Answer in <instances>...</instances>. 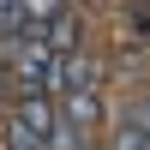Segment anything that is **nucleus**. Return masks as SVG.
<instances>
[{"label":"nucleus","mask_w":150,"mask_h":150,"mask_svg":"<svg viewBox=\"0 0 150 150\" xmlns=\"http://www.w3.org/2000/svg\"><path fill=\"white\" fill-rule=\"evenodd\" d=\"M66 6H72V0H66Z\"/></svg>","instance_id":"obj_11"},{"label":"nucleus","mask_w":150,"mask_h":150,"mask_svg":"<svg viewBox=\"0 0 150 150\" xmlns=\"http://www.w3.org/2000/svg\"><path fill=\"white\" fill-rule=\"evenodd\" d=\"M108 150H144V132L120 120V126H114V138H108Z\"/></svg>","instance_id":"obj_7"},{"label":"nucleus","mask_w":150,"mask_h":150,"mask_svg":"<svg viewBox=\"0 0 150 150\" xmlns=\"http://www.w3.org/2000/svg\"><path fill=\"white\" fill-rule=\"evenodd\" d=\"M120 36H126V42H144L150 36V6H126L120 12Z\"/></svg>","instance_id":"obj_6"},{"label":"nucleus","mask_w":150,"mask_h":150,"mask_svg":"<svg viewBox=\"0 0 150 150\" xmlns=\"http://www.w3.org/2000/svg\"><path fill=\"white\" fill-rule=\"evenodd\" d=\"M12 120H24L30 132H42V138H48V132L60 126V102H54L48 90H36V96H12Z\"/></svg>","instance_id":"obj_2"},{"label":"nucleus","mask_w":150,"mask_h":150,"mask_svg":"<svg viewBox=\"0 0 150 150\" xmlns=\"http://www.w3.org/2000/svg\"><path fill=\"white\" fill-rule=\"evenodd\" d=\"M126 126H138V132H150V96H144V102H132V108H126Z\"/></svg>","instance_id":"obj_9"},{"label":"nucleus","mask_w":150,"mask_h":150,"mask_svg":"<svg viewBox=\"0 0 150 150\" xmlns=\"http://www.w3.org/2000/svg\"><path fill=\"white\" fill-rule=\"evenodd\" d=\"M12 30H24V18H18V0H0V36H12Z\"/></svg>","instance_id":"obj_8"},{"label":"nucleus","mask_w":150,"mask_h":150,"mask_svg":"<svg viewBox=\"0 0 150 150\" xmlns=\"http://www.w3.org/2000/svg\"><path fill=\"white\" fill-rule=\"evenodd\" d=\"M54 102H60V120H66V126H78V132L102 126V96L96 90H66V96H54Z\"/></svg>","instance_id":"obj_3"},{"label":"nucleus","mask_w":150,"mask_h":150,"mask_svg":"<svg viewBox=\"0 0 150 150\" xmlns=\"http://www.w3.org/2000/svg\"><path fill=\"white\" fill-rule=\"evenodd\" d=\"M102 84V66H96L90 54H60L54 60V72H48V96H66V90H96Z\"/></svg>","instance_id":"obj_1"},{"label":"nucleus","mask_w":150,"mask_h":150,"mask_svg":"<svg viewBox=\"0 0 150 150\" xmlns=\"http://www.w3.org/2000/svg\"><path fill=\"white\" fill-rule=\"evenodd\" d=\"M54 12H66V0H18V18H24V30H36V24H48Z\"/></svg>","instance_id":"obj_5"},{"label":"nucleus","mask_w":150,"mask_h":150,"mask_svg":"<svg viewBox=\"0 0 150 150\" xmlns=\"http://www.w3.org/2000/svg\"><path fill=\"white\" fill-rule=\"evenodd\" d=\"M36 36H42L54 54H72V48H78V18H72V12H54L48 24H36Z\"/></svg>","instance_id":"obj_4"},{"label":"nucleus","mask_w":150,"mask_h":150,"mask_svg":"<svg viewBox=\"0 0 150 150\" xmlns=\"http://www.w3.org/2000/svg\"><path fill=\"white\" fill-rule=\"evenodd\" d=\"M144 150H150V132H144Z\"/></svg>","instance_id":"obj_10"}]
</instances>
